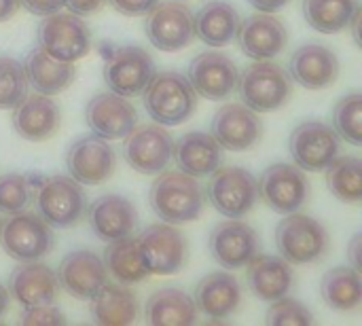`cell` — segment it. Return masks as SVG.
I'll return each instance as SVG.
<instances>
[{
    "mask_svg": "<svg viewBox=\"0 0 362 326\" xmlns=\"http://www.w3.org/2000/svg\"><path fill=\"white\" fill-rule=\"evenodd\" d=\"M8 303H11V293L6 286L0 284V320L4 318V314L8 312Z\"/></svg>",
    "mask_w": 362,
    "mask_h": 326,
    "instance_id": "48",
    "label": "cell"
},
{
    "mask_svg": "<svg viewBox=\"0 0 362 326\" xmlns=\"http://www.w3.org/2000/svg\"><path fill=\"white\" fill-rule=\"evenodd\" d=\"M250 6H255L259 13H278L282 11L291 0H248Z\"/></svg>",
    "mask_w": 362,
    "mask_h": 326,
    "instance_id": "45",
    "label": "cell"
},
{
    "mask_svg": "<svg viewBox=\"0 0 362 326\" xmlns=\"http://www.w3.org/2000/svg\"><path fill=\"white\" fill-rule=\"evenodd\" d=\"M87 223L98 240L115 242L134 235L138 227V210L123 195H102L87 204Z\"/></svg>",
    "mask_w": 362,
    "mask_h": 326,
    "instance_id": "22",
    "label": "cell"
},
{
    "mask_svg": "<svg viewBox=\"0 0 362 326\" xmlns=\"http://www.w3.org/2000/svg\"><path fill=\"white\" fill-rule=\"evenodd\" d=\"M361 244H362V238L361 235H354V240H352V244H350V248H348V252H350V263H352V267L356 269V272H361Z\"/></svg>",
    "mask_w": 362,
    "mask_h": 326,
    "instance_id": "46",
    "label": "cell"
},
{
    "mask_svg": "<svg viewBox=\"0 0 362 326\" xmlns=\"http://www.w3.org/2000/svg\"><path fill=\"white\" fill-rule=\"evenodd\" d=\"M339 74V59L333 49L310 42L299 47L288 62V76L305 89H325Z\"/></svg>",
    "mask_w": 362,
    "mask_h": 326,
    "instance_id": "24",
    "label": "cell"
},
{
    "mask_svg": "<svg viewBox=\"0 0 362 326\" xmlns=\"http://www.w3.org/2000/svg\"><path fill=\"white\" fill-rule=\"evenodd\" d=\"M85 123L89 125L91 134L104 140H121L138 125V110L129 98L102 91L87 102Z\"/></svg>",
    "mask_w": 362,
    "mask_h": 326,
    "instance_id": "17",
    "label": "cell"
},
{
    "mask_svg": "<svg viewBox=\"0 0 362 326\" xmlns=\"http://www.w3.org/2000/svg\"><path fill=\"white\" fill-rule=\"evenodd\" d=\"M104 265L108 269V276L119 280L121 284H138L148 278V272L142 263L138 242L134 235H127L123 240L108 242L104 250Z\"/></svg>",
    "mask_w": 362,
    "mask_h": 326,
    "instance_id": "34",
    "label": "cell"
},
{
    "mask_svg": "<svg viewBox=\"0 0 362 326\" xmlns=\"http://www.w3.org/2000/svg\"><path fill=\"white\" fill-rule=\"evenodd\" d=\"M259 197L274 212L291 214L299 212L310 199V182L301 168L291 163L269 165L261 178H257Z\"/></svg>",
    "mask_w": 362,
    "mask_h": 326,
    "instance_id": "11",
    "label": "cell"
},
{
    "mask_svg": "<svg viewBox=\"0 0 362 326\" xmlns=\"http://www.w3.org/2000/svg\"><path fill=\"white\" fill-rule=\"evenodd\" d=\"M53 227L34 212H13L0 221V246L15 261H40L53 248Z\"/></svg>",
    "mask_w": 362,
    "mask_h": 326,
    "instance_id": "7",
    "label": "cell"
},
{
    "mask_svg": "<svg viewBox=\"0 0 362 326\" xmlns=\"http://www.w3.org/2000/svg\"><path fill=\"white\" fill-rule=\"evenodd\" d=\"M197 314L193 297L180 289H159L144 305L146 325H193Z\"/></svg>",
    "mask_w": 362,
    "mask_h": 326,
    "instance_id": "32",
    "label": "cell"
},
{
    "mask_svg": "<svg viewBox=\"0 0 362 326\" xmlns=\"http://www.w3.org/2000/svg\"><path fill=\"white\" fill-rule=\"evenodd\" d=\"M210 134L227 151H248L263 136V123L259 112L250 110L242 102H229L212 117Z\"/></svg>",
    "mask_w": 362,
    "mask_h": 326,
    "instance_id": "19",
    "label": "cell"
},
{
    "mask_svg": "<svg viewBox=\"0 0 362 326\" xmlns=\"http://www.w3.org/2000/svg\"><path fill=\"white\" fill-rule=\"evenodd\" d=\"M155 62L151 53L142 47H119L115 49L104 64V83L108 91L123 98H136L144 91L148 81L155 74Z\"/></svg>",
    "mask_w": 362,
    "mask_h": 326,
    "instance_id": "12",
    "label": "cell"
},
{
    "mask_svg": "<svg viewBox=\"0 0 362 326\" xmlns=\"http://www.w3.org/2000/svg\"><path fill=\"white\" fill-rule=\"evenodd\" d=\"M148 276H172L187 261V240L170 223H155L136 238Z\"/></svg>",
    "mask_w": 362,
    "mask_h": 326,
    "instance_id": "10",
    "label": "cell"
},
{
    "mask_svg": "<svg viewBox=\"0 0 362 326\" xmlns=\"http://www.w3.org/2000/svg\"><path fill=\"white\" fill-rule=\"evenodd\" d=\"M59 291H66L78 301H91L108 282L104 259L93 250H74L66 255L55 272Z\"/></svg>",
    "mask_w": 362,
    "mask_h": 326,
    "instance_id": "16",
    "label": "cell"
},
{
    "mask_svg": "<svg viewBox=\"0 0 362 326\" xmlns=\"http://www.w3.org/2000/svg\"><path fill=\"white\" fill-rule=\"evenodd\" d=\"M329 191L344 204L362 202V161L358 157H335L325 170Z\"/></svg>",
    "mask_w": 362,
    "mask_h": 326,
    "instance_id": "36",
    "label": "cell"
},
{
    "mask_svg": "<svg viewBox=\"0 0 362 326\" xmlns=\"http://www.w3.org/2000/svg\"><path fill=\"white\" fill-rule=\"evenodd\" d=\"M212 259L225 269H242L259 252L257 231L240 219L218 223L208 240Z\"/></svg>",
    "mask_w": 362,
    "mask_h": 326,
    "instance_id": "20",
    "label": "cell"
},
{
    "mask_svg": "<svg viewBox=\"0 0 362 326\" xmlns=\"http://www.w3.org/2000/svg\"><path fill=\"white\" fill-rule=\"evenodd\" d=\"M59 106L51 95H25L13 108V129L28 142H45L59 129Z\"/></svg>",
    "mask_w": 362,
    "mask_h": 326,
    "instance_id": "27",
    "label": "cell"
},
{
    "mask_svg": "<svg viewBox=\"0 0 362 326\" xmlns=\"http://www.w3.org/2000/svg\"><path fill=\"white\" fill-rule=\"evenodd\" d=\"M108 2L123 15L140 17V15H146L159 0H108Z\"/></svg>",
    "mask_w": 362,
    "mask_h": 326,
    "instance_id": "42",
    "label": "cell"
},
{
    "mask_svg": "<svg viewBox=\"0 0 362 326\" xmlns=\"http://www.w3.org/2000/svg\"><path fill=\"white\" fill-rule=\"evenodd\" d=\"M333 129L348 144H362V95L358 91L341 98L333 110Z\"/></svg>",
    "mask_w": 362,
    "mask_h": 326,
    "instance_id": "37",
    "label": "cell"
},
{
    "mask_svg": "<svg viewBox=\"0 0 362 326\" xmlns=\"http://www.w3.org/2000/svg\"><path fill=\"white\" fill-rule=\"evenodd\" d=\"M25 76L30 87L42 95H57L70 87L76 76V68L72 62H59L51 57L45 49L36 47L25 57Z\"/></svg>",
    "mask_w": 362,
    "mask_h": 326,
    "instance_id": "29",
    "label": "cell"
},
{
    "mask_svg": "<svg viewBox=\"0 0 362 326\" xmlns=\"http://www.w3.org/2000/svg\"><path fill=\"white\" fill-rule=\"evenodd\" d=\"M140 303L138 297L127 284H110L91 299V318L95 325H132L138 318Z\"/></svg>",
    "mask_w": 362,
    "mask_h": 326,
    "instance_id": "31",
    "label": "cell"
},
{
    "mask_svg": "<svg viewBox=\"0 0 362 326\" xmlns=\"http://www.w3.org/2000/svg\"><path fill=\"white\" fill-rule=\"evenodd\" d=\"M314 314L297 299L280 297L272 301V308L267 312V325H312Z\"/></svg>",
    "mask_w": 362,
    "mask_h": 326,
    "instance_id": "40",
    "label": "cell"
},
{
    "mask_svg": "<svg viewBox=\"0 0 362 326\" xmlns=\"http://www.w3.org/2000/svg\"><path fill=\"white\" fill-rule=\"evenodd\" d=\"M240 21L238 11L227 0H210L193 15L195 38L214 49L225 47L235 40Z\"/></svg>",
    "mask_w": 362,
    "mask_h": 326,
    "instance_id": "30",
    "label": "cell"
},
{
    "mask_svg": "<svg viewBox=\"0 0 362 326\" xmlns=\"http://www.w3.org/2000/svg\"><path fill=\"white\" fill-rule=\"evenodd\" d=\"M146 36L159 51L172 53L189 47L195 40L193 11L182 2H157L146 13Z\"/></svg>",
    "mask_w": 362,
    "mask_h": 326,
    "instance_id": "13",
    "label": "cell"
},
{
    "mask_svg": "<svg viewBox=\"0 0 362 326\" xmlns=\"http://www.w3.org/2000/svg\"><path fill=\"white\" fill-rule=\"evenodd\" d=\"M21 6V2L19 0H0V21H6V19H11L15 13H17V8Z\"/></svg>",
    "mask_w": 362,
    "mask_h": 326,
    "instance_id": "47",
    "label": "cell"
},
{
    "mask_svg": "<svg viewBox=\"0 0 362 326\" xmlns=\"http://www.w3.org/2000/svg\"><path fill=\"white\" fill-rule=\"evenodd\" d=\"M358 8V0H303L305 21L322 34L348 30Z\"/></svg>",
    "mask_w": 362,
    "mask_h": 326,
    "instance_id": "35",
    "label": "cell"
},
{
    "mask_svg": "<svg viewBox=\"0 0 362 326\" xmlns=\"http://www.w3.org/2000/svg\"><path fill=\"white\" fill-rule=\"evenodd\" d=\"M172 159L176 168L193 178L210 176L223 161V146L216 142L212 134L206 132H189L174 142Z\"/></svg>",
    "mask_w": 362,
    "mask_h": 326,
    "instance_id": "28",
    "label": "cell"
},
{
    "mask_svg": "<svg viewBox=\"0 0 362 326\" xmlns=\"http://www.w3.org/2000/svg\"><path fill=\"white\" fill-rule=\"evenodd\" d=\"M140 95L148 117L163 127L189 121L197 108V93L187 76L170 70L155 72Z\"/></svg>",
    "mask_w": 362,
    "mask_h": 326,
    "instance_id": "2",
    "label": "cell"
},
{
    "mask_svg": "<svg viewBox=\"0 0 362 326\" xmlns=\"http://www.w3.org/2000/svg\"><path fill=\"white\" fill-rule=\"evenodd\" d=\"M246 284L261 301H276L295 286V272L288 261L274 255H255L246 265Z\"/></svg>",
    "mask_w": 362,
    "mask_h": 326,
    "instance_id": "25",
    "label": "cell"
},
{
    "mask_svg": "<svg viewBox=\"0 0 362 326\" xmlns=\"http://www.w3.org/2000/svg\"><path fill=\"white\" fill-rule=\"evenodd\" d=\"M104 4H106V0H64V6L78 17L91 15V13L100 11Z\"/></svg>",
    "mask_w": 362,
    "mask_h": 326,
    "instance_id": "44",
    "label": "cell"
},
{
    "mask_svg": "<svg viewBox=\"0 0 362 326\" xmlns=\"http://www.w3.org/2000/svg\"><path fill=\"white\" fill-rule=\"evenodd\" d=\"M148 202L159 221L185 225L199 219L206 197L197 178L180 170H163L151 187Z\"/></svg>",
    "mask_w": 362,
    "mask_h": 326,
    "instance_id": "1",
    "label": "cell"
},
{
    "mask_svg": "<svg viewBox=\"0 0 362 326\" xmlns=\"http://www.w3.org/2000/svg\"><path fill=\"white\" fill-rule=\"evenodd\" d=\"M19 320L23 325H64L66 322L64 314L55 308V303L23 308V312L19 314Z\"/></svg>",
    "mask_w": 362,
    "mask_h": 326,
    "instance_id": "41",
    "label": "cell"
},
{
    "mask_svg": "<svg viewBox=\"0 0 362 326\" xmlns=\"http://www.w3.org/2000/svg\"><path fill=\"white\" fill-rule=\"evenodd\" d=\"M91 30L74 13H51L38 25V47L59 62H76L91 51Z\"/></svg>",
    "mask_w": 362,
    "mask_h": 326,
    "instance_id": "8",
    "label": "cell"
},
{
    "mask_svg": "<svg viewBox=\"0 0 362 326\" xmlns=\"http://www.w3.org/2000/svg\"><path fill=\"white\" fill-rule=\"evenodd\" d=\"M206 199L225 219H242L259 202L257 178L252 172L244 168L218 165L210 174V182L206 187Z\"/></svg>",
    "mask_w": 362,
    "mask_h": 326,
    "instance_id": "6",
    "label": "cell"
},
{
    "mask_svg": "<svg viewBox=\"0 0 362 326\" xmlns=\"http://www.w3.org/2000/svg\"><path fill=\"white\" fill-rule=\"evenodd\" d=\"M322 301L335 312H354L362 303L361 272L354 267H333L320 282Z\"/></svg>",
    "mask_w": 362,
    "mask_h": 326,
    "instance_id": "33",
    "label": "cell"
},
{
    "mask_svg": "<svg viewBox=\"0 0 362 326\" xmlns=\"http://www.w3.org/2000/svg\"><path fill=\"white\" fill-rule=\"evenodd\" d=\"M174 153V138L163 125L151 123V125H136L127 136L123 144V157L129 168H134L140 174H159L163 172Z\"/></svg>",
    "mask_w": 362,
    "mask_h": 326,
    "instance_id": "14",
    "label": "cell"
},
{
    "mask_svg": "<svg viewBox=\"0 0 362 326\" xmlns=\"http://www.w3.org/2000/svg\"><path fill=\"white\" fill-rule=\"evenodd\" d=\"M178 2H187V0H178Z\"/></svg>",
    "mask_w": 362,
    "mask_h": 326,
    "instance_id": "49",
    "label": "cell"
},
{
    "mask_svg": "<svg viewBox=\"0 0 362 326\" xmlns=\"http://www.w3.org/2000/svg\"><path fill=\"white\" fill-rule=\"evenodd\" d=\"M235 89L240 91L242 104L250 110L274 112L291 100L293 81L280 64L259 59L240 72Z\"/></svg>",
    "mask_w": 362,
    "mask_h": 326,
    "instance_id": "3",
    "label": "cell"
},
{
    "mask_svg": "<svg viewBox=\"0 0 362 326\" xmlns=\"http://www.w3.org/2000/svg\"><path fill=\"white\" fill-rule=\"evenodd\" d=\"M19 2L23 4L25 11H30V13H34L38 17L57 13L64 6V0H19Z\"/></svg>",
    "mask_w": 362,
    "mask_h": 326,
    "instance_id": "43",
    "label": "cell"
},
{
    "mask_svg": "<svg viewBox=\"0 0 362 326\" xmlns=\"http://www.w3.org/2000/svg\"><path fill=\"white\" fill-rule=\"evenodd\" d=\"M8 293L21 308L55 303L59 295V282L51 267L40 261H25L17 265L8 276Z\"/></svg>",
    "mask_w": 362,
    "mask_h": 326,
    "instance_id": "23",
    "label": "cell"
},
{
    "mask_svg": "<svg viewBox=\"0 0 362 326\" xmlns=\"http://www.w3.org/2000/svg\"><path fill=\"white\" fill-rule=\"evenodd\" d=\"M66 168L76 182L93 187L106 182L115 174L117 155L108 140L89 134L70 144L66 153Z\"/></svg>",
    "mask_w": 362,
    "mask_h": 326,
    "instance_id": "15",
    "label": "cell"
},
{
    "mask_svg": "<svg viewBox=\"0 0 362 326\" xmlns=\"http://www.w3.org/2000/svg\"><path fill=\"white\" fill-rule=\"evenodd\" d=\"M32 197V182L28 176L11 172L0 176V212L13 214L25 210Z\"/></svg>",
    "mask_w": 362,
    "mask_h": 326,
    "instance_id": "39",
    "label": "cell"
},
{
    "mask_svg": "<svg viewBox=\"0 0 362 326\" xmlns=\"http://www.w3.org/2000/svg\"><path fill=\"white\" fill-rule=\"evenodd\" d=\"M235 38L246 57L255 62L274 59L288 42V30L274 13H257L240 21Z\"/></svg>",
    "mask_w": 362,
    "mask_h": 326,
    "instance_id": "21",
    "label": "cell"
},
{
    "mask_svg": "<svg viewBox=\"0 0 362 326\" xmlns=\"http://www.w3.org/2000/svg\"><path fill=\"white\" fill-rule=\"evenodd\" d=\"M30 83L21 62L0 57V110H13L25 95Z\"/></svg>",
    "mask_w": 362,
    "mask_h": 326,
    "instance_id": "38",
    "label": "cell"
},
{
    "mask_svg": "<svg viewBox=\"0 0 362 326\" xmlns=\"http://www.w3.org/2000/svg\"><path fill=\"white\" fill-rule=\"evenodd\" d=\"M238 76L240 70L233 64V59L218 51L199 53L189 64V72H187V81L191 83L195 93L212 102L227 100L238 87Z\"/></svg>",
    "mask_w": 362,
    "mask_h": 326,
    "instance_id": "18",
    "label": "cell"
},
{
    "mask_svg": "<svg viewBox=\"0 0 362 326\" xmlns=\"http://www.w3.org/2000/svg\"><path fill=\"white\" fill-rule=\"evenodd\" d=\"M278 255L291 265L318 263L331 250V238L322 223L308 214L291 212L276 227Z\"/></svg>",
    "mask_w": 362,
    "mask_h": 326,
    "instance_id": "4",
    "label": "cell"
},
{
    "mask_svg": "<svg viewBox=\"0 0 362 326\" xmlns=\"http://www.w3.org/2000/svg\"><path fill=\"white\" fill-rule=\"evenodd\" d=\"M193 301L197 312L204 316L212 320H227L242 305V286L235 276L227 272H212L197 282Z\"/></svg>",
    "mask_w": 362,
    "mask_h": 326,
    "instance_id": "26",
    "label": "cell"
},
{
    "mask_svg": "<svg viewBox=\"0 0 362 326\" xmlns=\"http://www.w3.org/2000/svg\"><path fill=\"white\" fill-rule=\"evenodd\" d=\"M288 151L303 172H325L341 155V138L325 121H303L293 129Z\"/></svg>",
    "mask_w": 362,
    "mask_h": 326,
    "instance_id": "9",
    "label": "cell"
},
{
    "mask_svg": "<svg viewBox=\"0 0 362 326\" xmlns=\"http://www.w3.org/2000/svg\"><path fill=\"white\" fill-rule=\"evenodd\" d=\"M38 216L53 229H70L87 210V195L72 176H49L36 189Z\"/></svg>",
    "mask_w": 362,
    "mask_h": 326,
    "instance_id": "5",
    "label": "cell"
}]
</instances>
